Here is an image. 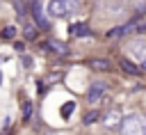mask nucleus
I'll use <instances>...</instances> for the list:
<instances>
[{
  "label": "nucleus",
  "mask_w": 146,
  "mask_h": 135,
  "mask_svg": "<svg viewBox=\"0 0 146 135\" xmlns=\"http://www.w3.org/2000/svg\"><path fill=\"white\" fill-rule=\"evenodd\" d=\"M121 135H146V117L144 114H128L121 121Z\"/></svg>",
  "instance_id": "obj_1"
},
{
  "label": "nucleus",
  "mask_w": 146,
  "mask_h": 135,
  "mask_svg": "<svg viewBox=\"0 0 146 135\" xmlns=\"http://www.w3.org/2000/svg\"><path fill=\"white\" fill-rule=\"evenodd\" d=\"M80 9V2L78 0H50L48 5V14L52 18H64V16H71Z\"/></svg>",
  "instance_id": "obj_2"
},
{
  "label": "nucleus",
  "mask_w": 146,
  "mask_h": 135,
  "mask_svg": "<svg viewBox=\"0 0 146 135\" xmlns=\"http://www.w3.org/2000/svg\"><path fill=\"white\" fill-rule=\"evenodd\" d=\"M105 94H107V82L96 80V82H91V87H89V92H87V98H89V103H98Z\"/></svg>",
  "instance_id": "obj_3"
},
{
  "label": "nucleus",
  "mask_w": 146,
  "mask_h": 135,
  "mask_svg": "<svg viewBox=\"0 0 146 135\" xmlns=\"http://www.w3.org/2000/svg\"><path fill=\"white\" fill-rule=\"evenodd\" d=\"M128 53L132 55V57H137V59H146V39H132V41H128Z\"/></svg>",
  "instance_id": "obj_4"
},
{
  "label": "nucleus",
  "mask_w": 146,
  "mask_h": 135,
  "mask_svg": "<svg viewBox=\"0 0 146 135\" xmlns=\"http://www.w3.org/2000/svg\"><path fill=\"white\" fill-rule=\"evenodd\" d=\"M32 16L36 18V23L41 27H48V18H46V14L41 9V0H32Z\"/></svg>",
  "instance_id": "obj_5"
},
{
  "label": "nucleus",
  "mask_w": 146,
  "mask_h": 135,
  "mask_svg": "<svg viewBox=\"0 0 146 135\" xmlns=\"http://www.w3.org/2000/svg\"><path fill=\"white\" fill-rule=\"evenodd\" d=\"M121 121H123V117H121L119 110H112L110 114H105V126H107V128H114V126H119Z\"/></svg>",
  "instance_id": "obj_6"
},
{
  "label": "nucleus",
  "mask_w": 146,
  "mask_h": 135,
  "mask_svg": "<svg viewBox=\"0 0 146 135\" xmlns=\"http://www.w3.org/2000/svg\"><path fill=\"white\" fill-rule=\"evenodd\" d=\"M71 34L73 37H91V30L84 23H75V25H71Z\"/></svg>",
  "instance_id": "obj_7"
},
{
  "label": "nucleus",
  "mask_w": 146,
  "mask_h": 135,
  "mask_svg": "<svg viewBox=\"0 0 146 135\" xmlns=\"http://www.w3.org/2000/svg\"><path fill=\"white\" fill-rule=\"evenodd\" d=\"M43 48H50V50H55L57 55H66V53H68V48H66L62 41H46Z\"/></svg>",
  "instance_id": "obj_8"
},
{
  "label": "nucleus",
  "mask_w": 146,
  "mask_h": 135,
  "mask_svg": "<svg viewBox=\"0 0 146 135\" xmlns=\"http://www.w3.org/2000/svg\"><path fill=\"white\" fill-rule=\"evenodd\" d=\"M2 37H5V39H14V37H16V27H14V25H7V27L2 30Z\"/></svg>",
  "instance_id": "obj_9"
},
{
  "label": "nucleus",
  "mask_w": 146,
  "mask_h": 135,
  "mask_svg": "<svg viewBox=\"0 0 146 135\" xmlns=\"http://www.w3.org/2000/svg\"><path fill=\"white\" fill-rule=\"evenodd\" d=\"M25 37H27V39H34V37H36V27H34L32 23L25 25Z\"/></svg>",
  "instance_id": "obj_10"
},
{
  "label": "nucleus",
  "mask_w": 146,
  "mask_h": 135,
  "mask_svg": "<svg viewBox=\"0 0 146 135\" xmlns=\"http://www.w3.org/2000/svg\"><path fill=\"white\" fill-rule=\"evenodd\" d=\"M91 66H96V69H110V62L107 59H91Z\"/></svg>",
  "instance_id": "obj_11"
},
{
  "label": "nucleus",
  "mask_w": 146,
  "mask_h": 135,
  "mask_svg": "<svg viewBox=\"0 0 146 135\" xmlns=\"http://www.w3.org/2000/svg\"><path fill=\"white\" fill-rule=\"evenodd\" d=\"M121 66H123V71H128V73H139V71L132 66V62H128V59H121Z\"/></svg>",
  "instance_id": "obj_12"
},
{
  "label": "nucleus",
  "mask_w": 146,
  "mask_h": 135,
  "mask_svg": "<svg viewBox=\"0 0 146 135\" xmlns=\"http://www.w3.org/2000/svg\"><path fill=\"white\" fill-rule=\"evenodd\" d=\"M73 108H75V105H73V103H68V105H66V108H62V114H64V117H68V114H71V110H73Z\"/></svg>",
  "instance_id": "obj_13"
},
{
  "label": "nucleus",
  "mask_w": 146,
  "mask_h": 135,
  "mask_svg": "<svg viewBox=\"0 0 146 135\" xmlns=\"http://www.w3.org/2000/svg\"><path fill=\"white\" fill-rule=\"evenodd\" d=\"M96 117H98L96 112H89V114L84 117V124H94V119H96Z\"/></svg>",
  "instance_id": "obj_14"
},
{
  "label": "nucleus",
  "mask_w": 146,
  "mask_h": 135,
  "mask_svg": "<svg viewBox=\"0 0 146 135\" xmlns=\"http://www.w3.org/2000/svg\"><path fill=\"white\" fill-rule=\"evenodd\" d=\"M141 69H144V71H146V59H144V62H141Z\"/></svg>",
  "instance_id": "obj_15"
},
{
  "label": "nucleus",
  "mask_w": 146,
  "mask_h": 135,
  "mask_svg": "<svg viewBox=\"0 0 146 135\" xmlns=\"http://www.w3.org/2000/svg\"><path fill=\"white\" fill-rule=\"evenodd\" d=\"M144 30H146V23H144Z\"/></svg>",
  "instance_id": "obj_16"
}]
</instances>
